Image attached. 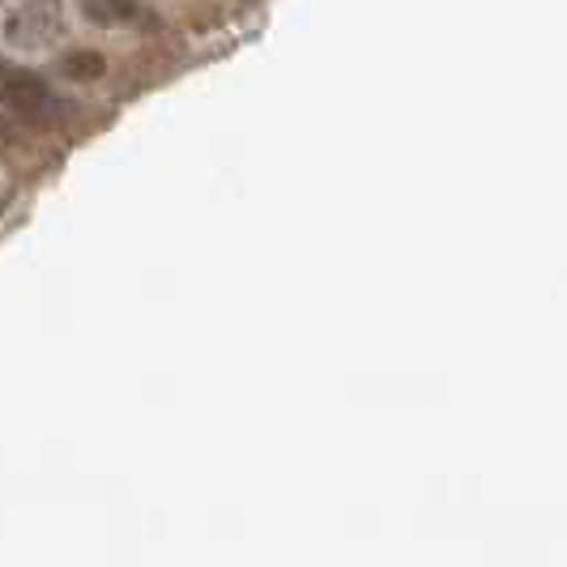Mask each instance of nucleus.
<instances>
[{"instance_id": "obj_2", "label": "nucleus", "mask_w": 567, "mask_h": 567, "mask_svg": "<svg viewBox=\"0 0 567 567\" xmlns=\"http://www.w3.org/2000/svg\"><path fill=\"white\" fill-rule=\"evenodd\" d=\"M0 103L13 107L18 115H39L48 112L52 94H48V85L39 82L34 73H13V78H4V85H0Z\"/></svg>"}, {"instance_id": "obj_4", "label": "nucleus", "mask_w": 567, "mask_h": 567, "mask_svg": "<svg viewBox=\"0 0 567 567\" xmlns=\"http://www.w3.org/2000/svg\"><path fill=\"white\" fill-rule=\"evenodd\" d=\"M64 78H73V82H94V78H103V69H107V60L99 56V52H73V56H64Z\"/></svg>"}, {"instance_id": "obj_1", "label": "nucleus", "mask_w": 567, "mask_h": 567, "mask_svg": "<svg viewBox=\"0 0 567 567\" xmlns=\"http://www.w3.org/2000/svg\"><path fill=\"white\" fill-rule=\"evenodd\" d=\"M60 30H64V4L60 0H27L22 9L9 13L4 39L22 52H39V48L56 43Z\"/></svg>"}, {"instance_id": "obj_3", "label": "nucleus", "mask_w": 567, "mask_h": 567, "mask_svg": "<svg viewBox=\"0 0 567 567\" xmlns=\"http://www.w3.org/2000/svg\"><path fill=\"white\" fill-rule=\"evenodd\" d=\"M82 13L99 27H120L137 13V0H82Z\"/></svg>"}]
</instances>
